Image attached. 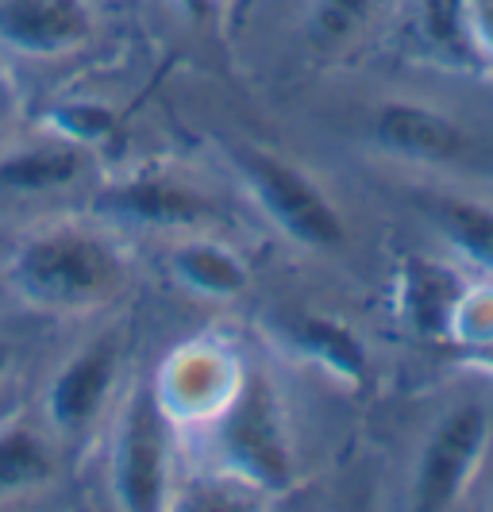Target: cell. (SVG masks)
Returning a JSON list of instances; mask_svg holds the SVG:
<instances>
[{"mask_svg":"<svg viewBox=\"0 0 493 512\" xmlns=\"http://www.w3.org/2000/svg\"><path fill=\"white\" fill-rule=\"evenodd\" d=\"M20 305L51 316H85L120 301L131 282L124 247L97 220H54L27 231L4 262Z\"/></svg>","mask_w":493,"mask_h":512,"instance_id":"6da1fadb","label":"cell"},{"mask_svg":"<svg viewBox=\"0 0 493 512\" xmlns=\"http://www.w3.org/2000/svg\"><path fill=\"white\" fill-rule=\"evenodd\" d=\"M220 478L259 497H286L297 482V447L278 385L262 370L243 374L235 397L205 424Z\"/></svg>","mask_w":493,"mask_h":512,"instance_id":"7a4b0ae2","label":"cell"},{"mask_svg":"<svg viewBox=\"0 0 493 512\" xmlns=\"http://www.w3.org/2000/svg\"><path fill=\"white\" fill-rule=\"evenodd\" d=\"M228 162L235 166L243 193L255 201L266 224L282 239L316 255H332L347 243V220L332 201V193L309 170L289 162L286 154L255 143H232Z\"/></svg>","mask_w":493,"mask_h":512,"instance_id":"3957f363","label":"cell"},{"mask_svg":"<svg viewBox=\"0 0 493 512\" xmlns=\"http://www.w3.org/2000/svg\"><path fill=\"white\" fill-rule=\"evenodd\" d=\"M155 385L135 382L124 393L108 432V493L124 512H162L174 505V436Z\"/></svg>","mask_w":493,"mask_h":512,"instance_id":"277c9868","label":"cell"},{"mask_svg":"<svg viewBox=\"0 0 493 512\" xmlns=\"http://www.w3.org/2000/svg\"><path fill=\"white\" fill-rule=\"evenodd\" d=\"M493 443L490 412L474 401H463L447 409L428 428L413 462V482H409V505L416 512H451L463 505Z\"/></svg>","mask_w":493,"mask_h":512,"instance_id":"5b68a950","label":"cell"},{"mask_svg":"<svg viewBox=\"0 0 493 512\" xmlns=\"http://www.w3.org/2000/svg\"><path fill=\"white\" fill-rule=\"evenodd\" d=\"M89 216L104 228H135L155 235L205 231L216 220V201L197 181L170 170H131L104 181L89 197Z\"/></svg>","mask_w":493,"mask_h":512,"instance_id":"8992f818","label":"cell"},{"mask_svg":"<svg viewBox=\"0 0 493 512\" xmlns=\"http://www.w3.org/2000/svg\"><path fill=\"white\" fill-rule=\"evenodd\" d=\"M243 374H247V362L239 359V351L228 339L197 335V339L178 343L162 359L151 385L166 416L178 428H205L235 397Z\"/></svg>","mask_w":493,"mask_h":512,"instance_id":"52a82bcc","label":"cell"},{"mask_svg":"<svg viewBox=\"0 0 493 512\" xmlns=\"http://www.w3.org/2000/svg\"><path fill=\"white\" fill-rule=\"evenodd\" d=\"M120 382V343L112 335L89 339L54 366L43 389V424L54 439H78L97 428L116 397Z\"/></svg>","mask_w":493,"mask_h":512,"instance_id":"ba28073f","label":"cell"},{"mask_svg":"<svg viewBox=\"0 0 493 512\" xmlns=\"http://www.w3.org/2000/svg\"><path fill=\"white\" fill-rule=\"evenodd\" d=\"M97 39L93 0H0V47L20 58H70Z\"/></svg>","mask_w":493,"mask_h":512,"instance_id":"9c48e42d","label":"cell"},{"mask_svg":"<svg viewBox=\"0 0 493 512\" xmlns=\"http://www.w3.org/2000/svg\"><path fill=\"white\" fill-rule=\"evenodd\" d=\"M374 147L401 162L416 166H455L470 151L467 128L432 104L382 101L370 116Z\"/></svg>","mask_w":493,"mask_h":512,"instance_id":"30bf717a","label":"cell"},{"mask_svg":"<svg viewBox=\"0 0 493 512\" xmlns=\"http://www.w3.org/2000/svg\"><path fill=\"white\" fill-rule=\"evenodd\" d=\"M474 278H467L455 262L428 255H409L397 270V312L409 332L424 343L447 347L459 301L467 297Z\"/></svg>","mask_w":493,"mask_h":512,"instance_id":"8fae6325","label":"cell"},{"mask_svg":"<svg viewBox=\"0 0 493 512\" xmlns=\"http://www.w3.org/2000/svg\"><path fill=\"white\" fill-rule=\"evenodd\" d=\"M401 35L416 58L447 74H486L467 0H401Z\"/></svg>","mask_w":493,"mask_h":512,"instance_id":"7c38bea8","label":"cell"},{"mask_svg":"<svg viewBox=\"0 0 493 512\" xmlns=\"http://www.w3.org/2000/svg\"><path fill=\"white\" fill-rule=\"evenodd\" d=\"M278 339L286 343L289 355H297L320 378L343 385V389H363L370 378V355H366L363 335L328 312L289 316L278 324Z\"/></svg>","mask_w":493,"mask_h":512,"instance_id":"4fadbf2b","label":"cell"},{"mask_svg":"<svg viewBox=\"0 0 493 512\" xmlns=\"http://www.w3.org/2000/svg\"><path fill=\"white\" fill-rule=\"evenodd\" d=\"M89 154L51 131L8 143L0 147V197H51L74 189L89 170Z\"/></svg>","mask_w":493,"mask_h":512,"instance_id":"5bb4252c","label":"cell"},{"mask_svg":"<svg viewBox=\"0 0 493 512\" xmlns=\"http://www.w3.org/2000/svg\"><path fill=\"white\" fill-rule=\"evenodd\" d=\"M166 270L185 293L205 301H239L251 289V266L212 231H185L166 247Z\"/></svg>","mask_w":493,"mask_h":512,"instance_id":"9a60e30c","label":"cell"},{"mask_svg":"<svg viewBox=\"0 0 493 512\" xmlns=\"http://www.w3.org/2000/svg\"><path fill=\"white\" fill-rule=\"evenodd\" d=\"M58 478L54 432L27 416L0 420V505L47 489Z\"/></svg>","mask_w":493,"mask_h":512,"instance_id":"2e32d148","label":"cell"},{"mask_svg":"<svg viewBox=\"0 0 493 512\" xmlns=\"http://www.w3.org/2000/svg\"><path fill=\"white\" fill-rule=\"evenodd\" d=\"M424 216L455 255L493 282V201L467 193H432L424 197Z\"/></svg>","mask_w":493,"mask_h":512,"instance_id":"e0dca14e","label":"cell"},{"mask_svg":"<svg viewBox=\"0 0 493 512\" xmlns=\"http://www.w3.org/2000/svg\"><path fill=\"white\" fill-rule=\"evenodd\" d=\"M378 12V0H309L305 39L316 51H343L363 35Z\"/></svg>","mask_w":493,"mask_h":512,"instance_id":"ac0fdd59","label":"cell"},{"mask_svg":"<svg viewBox=\"0 0 493 512\" xmlns=\"http://www.w3.org/2000/svg\"><path fill=\"white\" fill-rule=\"evenodd\" d=\"M43 131L51 135H62L70 143H78L85 151H97L112 139L116 131V112L101 101H62L54 104L51 112L43 116Z\"/></svg>","mask_w":493,"mask_h":512,"instance_id":"d6986e66","label":"cell"},{"mask_svg":"<svg viewBox=\"0 0 493 512\" xmlns=\"http://www.w3.org/2000/svg\"><path fill=\"white\" fill-rule=\"evenodd\" d=\"M470 4V31L474 47L482 54L486 70H493V0H467Z\"/></svg>","mask_w":493,"mask_h":512,"instance_id":"ffe728a7","label":"cell"},{"mask_svg":"<svg viewBox=\"0 0 493 512\" xmlns=\"http://www.w3.org/2000/svg\"><path fill=\"white\" fill-rule=\"evenodd\" d=\"M170 8L197 27H212L224 12V0H170Z\"/></svg>","mask_w":493,"mask_h":512,"instance_id":"44dd1931","label":"cell"},{"mask_svg":"<svg viewBox=\"0 0 493 512\" xmlns=\"http://www.w3.org/2000/svg\"><path fill=\"white\" fill-rule=\"evenodd\" d=\"M20 116V89L8 77V70H0V128H8Z\"/></svg>","mask_w":493,"mask_h":512,"instance_id":"7402d4cb","label":"cell"},{"mask_svg":"<svg viewBox=\"0 0 493 512\" xmlns=\"http://www.w3.org/2000/svg\"><path fill=\"white\" fill-rule=\"evenodd\" d=\"M12 366H16V351H12V343H8V339H0V385L8 382Z\"/></svg>","mask_w":493,"mask_h":512,"instance_id":"603a6c76","label":"cell"},{"mask_svg":"<svg viewBox=\"0 0 493 512\" xmlns=\"http://www.w3.org/2000/svg\"><path fill=\"white\" fill-rule=\"evenodd\" d=\"M490 505H493V501H490Z\"/></svg>","mask_w":493,"mask_h":512,"instance_id":"cb8c5ba5","label":"cell"}]
</instances>
